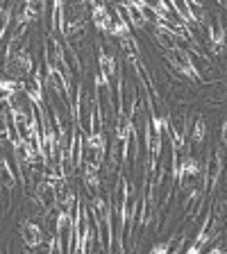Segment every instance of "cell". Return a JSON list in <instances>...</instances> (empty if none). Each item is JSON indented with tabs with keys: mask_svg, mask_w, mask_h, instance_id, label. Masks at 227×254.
Returning a JSON list of instances; mask_svg holds the SVG:
<instances>
[{
	"mask_svg": "<svg viewBox=\"0 0 227 254\" xmlns=\"http://www.w3.org/2000/svg\"><path fill=\"white\" fill-rule=\"evenodd\" d=\"M166 62L173 66V70L177 75H184V77L189 79H196V82H200V70H198L196 62H193V57H191L189 50H182V48H177V50H173V53H166Z\"/></svg>",
	"mask_w": 227,
	"mask_h": 254,
	"instance_id": "6da1fadb",
	"label": "cell"
},
{
	"mask_svg": "<svg viewBox=\"0 0 227 254\" xmlns=\"http://www.w3.org/2000/svg\"><path fill=\"white\" fill-rule=\"evenodd\" d=\"M223 164H225V159H223V148H218L216 152H209V157H207V164H205V173H202V182H205L207 190L218 189V184H221L223 168H225Z\"/></svg>",
	"mask_w": 227,
	"mask_h": 254,
	"instance_id": "7a4b0ae2",
	"label": "cell"
},
{
	"mask_svg": "<svg viewBox=\"0 0 227 254\" xmlns=\"http://www.w3.org/2000/svg\"><path fill=\"white\" fill-rule=\"evenodd\" d=\"M89 14H91V21H93V25L98 27L100 32H105V34H109L111 37V30H114V23H116V18L111 16L109 7L102 5V2H91L89 5Z\"/></svg>",
	"mask_w": 227,
	"mask_h": 254,
	"instance_id": "3957f363",
	"label": "cell"
},
{
	"mask_svg": "<svg viewBox=\"0 0 227 254\" xmlns=\"http://www.w3.org/2000/svg\"><path fill=\"white\" fill-rule=\"evenodd\" d=\"M23 89H25L23 93H25L27 102H32L37 109L46 107V105H43V75H41V70L32 73L30 77L23 82Z\"/></svg>",
	"mask_w": 227,
	"mask_h": 254,
	"instance_id": "277c9868",
	"label": "cell"
},
{
	"mask_svg": "<svg viewBox=\"0 0 227 254\" xmlns=\"http://www.w3.org/2000/svg\"><path fill=\"white\" fill-rule=\"evenodd\" d=\"M21 238L30 250H37L43 243V232L34 220L25 218V220H21Z\"/></svg>",
	"mask_w": 227,
	"mask_h": 254,
	"instance_id": "5b68a950",
	"label": "cell"
},
{
	"mask_svg": "<svg viewBox=\"0 0 227 254\" xmlns=\"http://www.w3.org/2000/svg\"><path fill=\"white\" fill-rule=\"evenodd\" d=\"M98 66H100V75H105L111 82V77L116 75V59L111 53H107L105 46H98Z\"/></svg>",
	"mask_w": 227,
	"mask_h": 254,
	"instance_id": "8992f818",
	"label": "cell"
},
{
	"mask_svg": "<svg viewBox=\"0 0 227 254\" xmlns=\"http://www.w3.org/2000/svg\"><path fill=\"white\" fill-rule=\"evenodd\" d=\"M0 177H2V186H5V190H14L16 186H18V177L14 175V168L9 166V157H7V152H2V166H0Z\"/></svg>",
	"mask_w": 227,
	"mask_h": 254,
	"instance_id": "52a82bcc",
	"label": "cell"
},
{
	"mask_svg": "<svg viewBox=\"0 0 227 254\" xmlns=\"http://www.w3.org/2000/svg\"><path fill=\"white\" fill-rule=\"evenodd\" d=\"M154 39H157V43L161 48H164L166 53H173V50H177L180 48V39L175 37L173 32H168V30H161V27H154Z\"/></svg>",
	"mask_w": 227,
	"mask_h": 254,
	"instance_id": "ba28073f",
	"label": "cell"
},
{
	"mask_svg": "<svg viewBox=\"0 0 227 254\" xmlns=\"http://www.w3.org/2000/svg\"><path fill=\"white\" fill-rule=\"evenodd\" d=\"M0 91H2V100H11V98H16V95L25 89H23V84H18L14 77L2 75V79H0Z\"/></svg>",
	"mask_w": 227,
	"mask_h": 254,
	"instance_id": "9c48e42d",
	"label": "cell"
},
{
	"mask_svg": "<svg viewBox=\"0 0 227 254\" xmlns=\"http://www.w3.org/2000/svg\"><path fill=\"white\" fill-rule=\"evenodd\" d=\"M205 136H207V123H205V118L202 116H198L189 127V138H191L193 145H202Z\"/></svg>",
	"mask_w": 227,
	"mask_h": 254,
	"instance_id": "30bf717a",
	"label": "cell"
},
{
	"mask_svg": "<svg viewBox=\"0 0 227 254\" xmlns=\"http://www.w3.org/2000/svg\"><path fill=\"white\" fill-rule=\"evenodd\" d=\"M16 9H18V7H16L14 2H2V7H0V16H2V30H0V37L2 39H7V30H9V23L14 21Z\"/></svg>",
	"mask_w": 227,
	"mask_h": 254,
	"instance_id": "8fae6325",
	"label": "cell"
},
{
	"mask_svg": "<svg viewBox=\"0 0 227 254\" xmlns=\"http://www.w3.org/2000/svg\"><path fill=\"white\" fill-rule=\"evenodd\" d=\"M170 7H173V11L177 14V18H180L182 23H184L186 27L193 25L196 23V18H193V14H191L189 9V2H182V0H175V2H170Z\"/></svg>",
	"mask_w": 227,
	"mask_h": 254,
	"instance_id": "7c38bea8",
	"label": "cell"
},
{
	"mask_svg": "<svg viewBox=\"0 0 227 254\" xmlns=\"http://www.w3.org/2000/svg\"><path fill=\"white\" fill-rule=\"evenodd\" d=\"M137 5H139V9H141V14H143V18H146V23H152V25L157 27L159 23L164 21V16H161L157 9H154L152 2H143V0H141V2H137Z\"/></svg>",
	"mask_w": 227,
	"mask_h": 254,
	"instance_id": "4fadbf2b",
	"label": "cell"
},
{
	"mask_svg": "<svg viewBox=\"0 0 227 254\" xmlns=\"http://www.w3.org/2000/svg\"><path fill=\"white\" fill-rule=\"evenodd\" d=\"M125 7H127V14H130V25L137 27V30H141V27L146 25V18H143L139 5L137 2H125Z\"/></svg>",
	"mask_w": 227,
	"mask_h": 254,
	"instance_id": "5bb4252c",
	"label": "cell"
},
{
	"mask_svg": "<svg viewBox=\"0 0 227 254\" xmlns=\"http://www.w3.org/2000/svg\"><path fill=\"white\" fill-rule=\"evenodd\" d=\"M189 9H191V14H193V18H196L198 25H205V21H207L205 5H202V2H196V0H191V2H189Z\"/></svg>",
	"mask_w": 227,
	"mask_h": 254,
	"instance_id": "9a60e30c",
	"label": "cell"
},
{
	"mask_svg": "<svg viewBox=\"0 0 227 254\" xmlns=\"http://www.w3.org/2000/svg\"><path fill=\"white\" fill-rule=\"evenodd\" d=\"M175 241H177V238H166V241H161V243H154V248L150 250V254H168L170 252V248H173L175 245Z\"/></svg>",
	"mask_w": 227,
	"mask_h": 254,
	"instance_id": "2e32d148",
	"label": "cell"
},
{
	"mask_svg": "<svg viewBox=\"0 0 227 254\" xmlns=\"http://www.w3.org/2000/svg\"><path fill=\"white\" fill-rule=\"evenodd\" d=\"M221 136H223V143L227 145V121L223 123V134H221Z\"/></svg>",
	"mask_w": 227,
	"mask_h": 254,
	"instance_id": "e0dca14e",
	"label": "cell"
},
{
	"mask_svg": "<svg viewBox=\"0 0 227 254\" xmlns=\"http://www.w3.org/2000/svg\"><path fill=\"white\" fill-rule=\"evenodd\" d=\"M5 254H9V248H7V245H5Z\"/></svg>",
	"mask_w": 227,
	"mask_h": 254,
	"instance_id": "ac0fdd59",
	"label": "cell"
}]
</instances>
